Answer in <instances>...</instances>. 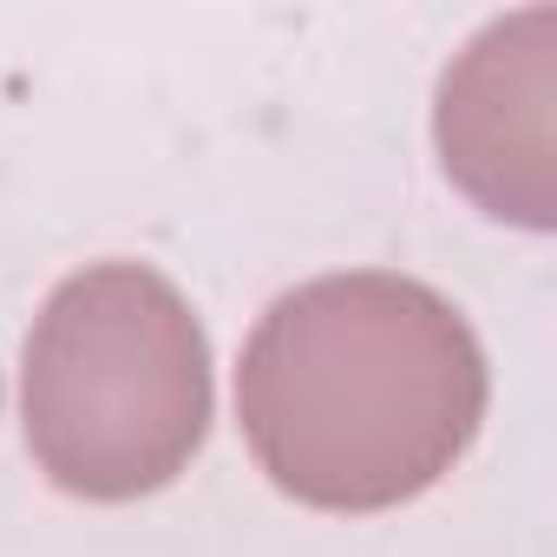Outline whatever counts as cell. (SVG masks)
Wrapping results in <instances>:
<instances>
[{"mask_svg":"<svg viewBox=\"0 0 557 557\" xmlns=\"http://www.w3.org/2000/svg\"><path fill=\"white\" fill-rule=\"evenodd\" d=\"M210 433V342L145 262H92L27 335V453L99 505L171 485Z\"/></svg>","mask_w":557,"mask_h":557,"instance_id":"obj_2","label":"cell"},{"mask_svg":"<svg viewBox=\"0 0 557 557\" xmlns=\"http://www.w3.org/2000/svg\"><path fill=\"white\" fill-rule=\"evenodd\" d=\"M236 413L275 492L322 511H387L472 446L485 355L426 283L387 269L322 275L256 322Z\"/></svg>","mask_w":557,"mask_h":557,"instance_id":"obj_1","label":"cell"}]
</instances>
